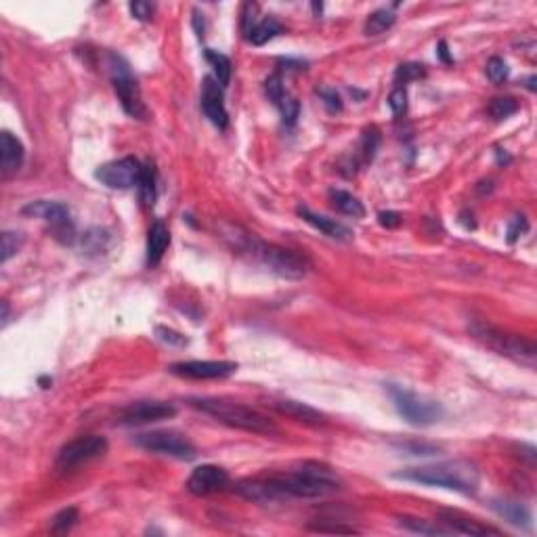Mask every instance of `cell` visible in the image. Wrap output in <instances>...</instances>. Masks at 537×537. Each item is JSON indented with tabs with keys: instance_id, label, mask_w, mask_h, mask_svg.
<instances>
[{
	"instance_id": "obj_1",
	"label": "cell",
	"mask_w": 537,
	"mask_h": 537,
	"mask_svg": "<svg viewBox=\"0 0 537 537\" xmlns=\"http://www.w3.org/2000/svg\"><path fill=\"white\" fill-rule=\"evenodd\" d=\"M224 237L233 244V250L250 254L256 263H261L263 267L279 277L300 279L311 268V263L307 256H303L294 250H286V248L273 246L267 242H261L259 237L244 233L242 229H235L233 233H224Z\"/></svg>"
},
{
	"instance_id": "obj_2",
	"label": "cell",
	"mask_w": 537,
	"mask_h": 537,
	"mask_svg": "<svg viewBox=\"0 0 537 537\" xmlns=\"http://www.w3.org/2000/svg\"><path fill=\"white\" fill-rule=\"evenodd\" d=\"M395 477L420 483V485L443 487V489H451L464 495H474L479 492V483H481L479 468L468 460H449V462L416 466V468L403 470Z\"/></svg>"
},
{
	"instance_id": "obj_3",
	"label": "cell",
	"mask_w": 537,
	"mask_h": 537,
	"mask_svg": "<svg viewBox=\"0 0 537 537\" xmlns=\"http://www.w3.org/2000/svg\"><path fill=\"white\" fill-rule=\"evenodd\" d=\"M275 479L288 499L292 497L315 499V497H325L342 489L340 477L332 468L317 462H305L286 474H275Z\"/></svg>"
},
{
	"instance_id": "obj_4",
	"label": "cell",
	"mask_w": 537,
	"mask_h": 537,
	"mask_svg": "<svg viewBox=\"0 0 537 537\" xmlns=\"http://www.w3.org/2000/svg\"><path fill=\"white\" fill-rule=\"evenodd\" d=\"M191 405L208 416H212L215 420L223 422L231 428H239L246 433H254V435H279V428L268 420L267 416H263L261 411L246 407L242 403L223 401V399H191Z\"/></svg>"
},
{
	"instance_id": "obj_5",
	"label": "cell",
	"mask_w": 537,
	"mask_h": 537,
	"mask_svg": "<svg viewBox=\"0 0 537 537\" xmlns=\"http://www.w3.org/2000/svg\"><path fill=\"white\" fill-rule=\"evenodd\" d=\"M470 332H472V336H474L477 340H481L485 347H489V349H493V351L499 353V355L516 359V361H521V363H527V365H533V363H536V345H533L531 340L523 338V336L504 332V330L495 327L492 323H485V321H472Z\"/></svg>"
},
{
	"instance_id": "obj_6",
	"label": "cell",
	"mask_w": 537,
	"mask_h": 537,
	"mask_svg": "<svg viewBox=\"0 0 537 537\" xmlns=\"http://www.w3.org/2000/svg\"><path fill=\"white\" fill-rule=\"evenodd\" d=\"M109 61V74H112V85H114V90L120 99V105L122 109L131 116V118H136V120H145L147 118V107H145V101L141 97V89H139V82L133 76V70L129 65V61L116 53H109L107 57Z\"/></svg>"
},
{
	"instance_id": "obj_7",
	"label": "cell",
	"mask_w": 537,
	"mask_h": 537,
	"mask_svg": "<svg viewBox=\"0 0 537 537\" xmlns=\"http://www.w3.org/2000/svg\"><path fill=\"white\" fill-rule=\"evenodd\" d=\"M389 395L395 403L397 411L403 416V420H407L411 426H430L439 422L445 413L441 403L424 399L399 384H389Z\"/></svg>"
},
{
	"instance_id": "obj_8",
	"label": "cell",
	"mask_w": 537,
	"mask_h": 537,
	"mask_svg": "<svg viewBox=\"0 0 537 537\" xmlns=\"http://www.w3.org/2000/svg\"><path fill=\"white\" fill-rule=\"evenodd\" d=\"M21 212L28 217L45 219L46 223L50 224V235L57 242H61L63 246H72L76 242V229H74V221H72V212L65 204L38 200V202H30L28 206H23Z\"/></svg>"
},
{
	"instance_id": "obj_9",
	"label": "cell",
	"mask_w": 537,
	"mask_h": 537,
	"mask_svg": "<svg viewBox=\"0 0 537 537\" xmlns=\"http://www.w3.org/2000/svg\"><path fill=\"white\" fill-rule=\"evenodd\" d=\"M134 443L139 448L151 453H160V455H168V457H177V460H193L197 455L195 445L180 433L175 430H151V433H141L134 437Z\"/></svg>"
},
{
	"instance_id": "obj_10",
	"label": "cell",
	"mask_w": 537,
	"mask_h": 537,
	"mask_svg": "<svg viewBox=\"0 0 537 537\" xmlns=\"http://www.w3.org/2000/svg\"><path fill=\"white\" fill-rule=\"evenodd\" d=\"M107 451V441L101 435H85L67 445H63L59 455H57V470H76L82 464H89L92 460L105 455Z\"/></svg>"
},
{
	"instance_id": "obj_11",
	"label": "cell",
	"mask_w": 537,
	"mask_h": 537,
	"mask_svg": "<svg viewBox=\"0 0 537 537\" xmlns=\"http://www.w3.org/2000/svg\"><path fill=\"white\" fill-rule=\"evenodd\" d=\"M141 173H143L141 162L129 156V158L114 160V162L99 166L94 170V179L109 189H131L134 185H139Z\"/></svg>"
},
{
	"instance_id": "obj_12",
	"label": "cell",
	"mask_w": 537,
	"mask_h": 537,
	"mask_svg": "<svg viewBox=\"0 0 537 537\" xmlns=\"http://www.w3.org/2000/svg\"><path fill=\"white\" fill-rule=\"evenodd\" d=\"M177 416V407L166 401H136L126 405L118 411V422L139 426V424H151L160 420H168Z\"/></svg>"
},
{
	"instance_id": "obj_13",
	"label": "cell",
	"mask_w": 537,
	"mask_h": 537,
	"mask_svg": "<svg viewBox=\"0 0 537 537\" xmlns=\"http://www.w3.org/2000/svg\"><path fill=\"white\" fill-rule=\"evenodd\" d=\"M170 374L191 380H217L227 378L237 371V363L233 361H180L168 367Z\"/></svg>"
},
{
	"instance_id": "obj_14",
	"label": "cell",
	"mask_w": 537,
	"mask_h": 537,
	"mask_svg": "<svg viewBox=\"0 0 537 537\" xmlns=\"http://www.w3.org/2000/svg\"><path fill=\"white\" fill-rule=\"evenodd\" d=\"M224 487H229V474L227 470L212 466V464H204L197 466L189 479H187V492L193 495H210V493L223 492Z\"/></svg>"
},
{
	"instance_id": "obj_15",
	"label": "cell",
	"mask_w": 537,
	"mask_h": 537,
	"mask_svg": "<svg viewBox=\"0 0 537 537\" xmlns=\"http://www.w3.org/2000/svg\"><path fill=\"white\" fill-rule=\"evenodd\" d=\"M235 492L244 499L256 501V504H277V501H288L286 493L281 492L279 483L275 477L267 479H246L235 485Z\"/></svg>"
},
{
	"instance_id": "obj_16",
	"label": "cell",
	"mask_w": 537,
	"mask_h": 537,
	"mask_svg": "<svg viewBox=\"0 0 537 537\" xmlns=\"http://www.w3.org/2000/svg\"><path fill=\"white\" fill-rule=\"evenodd\" d=\"M202 112L206 114V118L217 126V129H227L229 124V114L224 107L223 99V87L215 80V78H204L202 85Z\"/></svg>"
},
{
	"instance_id": "obj_17",
	"label": "cell",
	"mask_w": 537,
	"mask_h": 537,
	"mask_svg": "<svg viewBox=\"0 0 537 537\" xmlns=\"http://www.w3.org/2000/svg\"><path fill=\"white\" fill-rule=\"evenodd\" d=\"M439 523L445 525L448 531L462 533V536H499L497 529L487 527V525H483L462 512H455V510H439Z\"/></svg>"
},
{
	"instance_id": "obj_18",
	"label": "cell",
	"mask_w": 537,
	"mask_h": 537,
	"mask_svg": "<svg viewBox=\"0 0 537 537\" xmlns=\"http://www.w3.org/2000/svg\"><path fill=\"white\" fill-rule=\"evenodd\" d=\"M23 158H26L23 143L9 131L0 134V168H2L4 179L13 177L21 168Z\"/></svg>"
},
{
	"instance_id": "obj_19",
	"label": "cell",
	"mask_w": 537,
	"mask_h": 537,
	"mask_svg": "<svg viewBox=\"0 0 537 537\" xmlns=\"http://www.w3.org/2000/svg\"><path fill=\"white\" fill-rule=\"evenodd\" d=\"M298 215L303 217V221H307V223L311 224V227H315L317 231H321L323 235H327V237H332V239L349 242V239L353 237V233H351L349 227L338 223L336 219H327V217H323V215H317L313 210H309L307 206H300V208H298Z\"/></svg>"
},
{
	"instance_id": "obj_20",
	"label": "cell",
	"mask_w": 537,
	"mask_h": 537,
	"mask_svg": "<svg viewBox=\"0 0 537 537\" xmlns=\"http://www.w3.org/2000/svg\"><path fill=\"white\" fill-rule=\"evenodd\" d=\"M275 409L300 424H307V426H323L325 424V416L315 409L311 405L303 401H294V399H283V401L275 403Z\"/></svg>"
},
{
	"instance_id": "obj_21",
	"label": "cell",
	"mask_w": 537,
	"mask_h": 537,
	"mask_svg": "<svg viewBox=\"0 0 537 537\" xmlns=\"http://www.w3.org/2000/svg\"><path fill=\"white\" fill-rule=\"evenodd\" d=\"M168 246H170L168 227L162 221H156L149 227V235H147V265L149 267L160 265V261H162L164 252L168 250Z\"/></svg>"
},
{
	"instance_id": "obj_22",
	"label": "cell",
	"mask_w": 537,
	"mask_h": 537,
	"mask_svg": "<svg viewBox=\"0 0 537 537\" xmlns=\"http://www.w3.org/2000/svg\"><path fill=\"white\" fill-rule=\"evenodd\" d=\"M493 510L501 519H506L510 525H514V527H521V529H529L531 527V514H529V510L523 504H516V501H493Z\"/></svg>"
},
{
	"instance_id": "obj_23",
	"label": "cell",
	"mask_w": 537,
	"mask_h": 537,
	"mask_svg": "<svg viewBox=\"0 0 537 537\" xmlns=\"http://www.w3.org/2000/svg\"><path fill=\"white\" fill-rule=\"evenodd\" d=\"M330 200H332V206L347 215V217H353V219H363L365 217V208L363 204L359 202L357 197L349 191H342V189H332L330 191Z\"/></svg>"
},
{
	"instance_id": "obj_24",
	"label": "cell",
	"mask_w": 537,
	"mask_h": 537,
	"mask_svg": "<svg viewBox=\"0 0 537 537\" xmlns=\"http://www.w3.org/2000/svg\"><path fill=\"white\" fill-rule=\"evenodd\" d=\"M204 57H206V61L212 65L215 80H217V82H219V85L224 89V87L229 85V80H231V72H233L229 57L223 55V53H219V50H215V48H206V50H204Z\"/></svg>"
},
{
	"instance_id": "obj_25",
	"label": "cell",
	"mask_w": 537,
	"mask_h": 537,
	"mask_svg": "<svg viewBox=\"0 0 537 537\" xmlns=\"http://www.w3.org/2000/svg\"><path fill=\"white\" fill-rule=\"evenodd\" d=\"M395 19H397V15H395L391 9H378V11H374V13L367 17L363 32H365L367 36H380L382 32H386V30L393 28Z\"/></svg>"
},
{
	"instance_id": "obj_26",
	"label": "cell",
	"mask_w": 537,
	"mask_h": 537,
	"mask_svg": "<svg viewBox=\"0 0 537 537\" xmlns=\"http://www.w3.org/2000/svg\"><path fill=\"white\" fill-rule=\"evenodd\" d=\"M136 187H139L141 204L145 208L153 206V202H156V168H153V164L143 166V173H141V179H139Z\"/></svg>"
},
{
	"instance_id": "obj_27",
	"label": "cell",
	"mask_w": 537,
	"mask_h": 537,
	"mask_svg": "<svg viewBox=\"0 0 537 537\" xmlns=\"http://www.w3.org/2000/svg\"><path fill=\"white\" fill-rule=\"evenodd\" d=\"M109 246V233L101 227H92L89 229L85 235H82V250L89 254V256H94V254H101L105 252Z\"/></svg>"
},
{
	"instance_id": "obj_28",
	"label": "cell",
	"mask_w": 537,
	"mask_h": 537,
	"mask_svg": "<svg viewBox=\"0 0 537 537\" xmlns=\"http://www.w3.org/2000/svg\"><path fill=\"white\" fill-rule=\"evenodd\" d=\"M399 525L407 531L422 533V536H448L451 533L445 527H439V525H433L424 519H413V516H399Z\"/></svg>"
},
{
	"instance_id": "obj_29",
	"label": "cell",
	"mask_w": 537,
	"mask_h": 537,
	"mask_svg": "<svg viewBox=\"0 0 537 537\" xmlns=\"http://www.w3.org/2000/svg\"><path fill=\"white\" fill-rule=\"evenodd\" d=\"M277 34H281V23L275 17H267L261 23H256V28H254V32L250 36V43L256 46H263L267 45L268 40H273Z\"/></svg>"
},
{
	"instance_id": "obj_30",
	"label": "cell",
	"mask_w": 537,
	"mask_h": 537,
	"mask_svg": "<svg viewBox=\"0 0 537 537\" xmlns=\"http://www.w3.org/2000/svg\"><path fill=\"white\" fill-rule=\"evenodd\" d=\"M487 112H489L493 120L499 122V120H506V118L514 116L519 112V103L512 97H497V99H492Z\"/></svg>"
},
{
	"instance_id": "obj_31",
	"label": "cell",
	"mask_w": 537,
	"mask_h": 537,
	"mask_svg": "<svg viewBox=\"0 0 537 537\" xmlns=\"http://www.w3.org/2000/svg\"><path fill=\"white\" fill-rule=\"evenodd\" d=\"M378 147H380V133H378V129H367L363 136H361V143H359V153H361V158H363V162H371L374 160V156H376V151H378Z\"/></svg>"
},
{
	"instance_id": "obj_32",
	"label": "cell",
	"mask_w": 537,
	"mask_h": 537,
	"mask_svg": "<svg viewBox=\"0 0 537 537\" xmlns=\"http://www.w3.org/2000/svg\"><path fill=\"white\" fill-rule=\"evenodd\" d=\"M80 514H78V508L70 506V508H63L61 512H57L53 516V531L55 533H65L70 531L76 523H78Z\"/></svg>"
},
{
	"instance_id": "obj_33",
	"label": "cell",
	"mask_w": 537,
	"mask_h": 537,
	"mask_svg": "<svg viewBox=\"0 0 537 537\" xmlns=\"http://www.w3.org/2000/svg\"><path fill=\"white\" fill-rule=\"evenodd\" d=\"M424 76H426L424 65H420V63H403V65L397 67L395 80H397V85L401 87V85H407V82L420 80V78H424Z\"/></svg>"
},
{
	"instance_id": "obj_34",
	"label": "cell",
	"mask_w": 537,
	"mask_h": 537,
	"mask_svg": "<svg viewBox=\"0 0 537 537\" xmlns=\"http://www.w3.org/2000/svg\"><path fill=\"white\" fill-rule=\"evenodd\" d=\"M485 72H487V78L492 80L493 85H501V82L508 78V74H510L508 63H506L501 57H492V59L487 61Z\"/></svg>"
},
{
	"instance_id": "obj_35",
	"label": "cell",
	"mask_w": 537,
	"mask_h": 537,
	"mask_svg": "<svg viewBox=\"0 0 537 537\" xmlns=\"http://www.w3.org/2000/svg\"><path fill=\"white\" fill-rule=\"evenodd\" d=\"M256 13H259V4H254V2H246L242 6V32L248 40L256 28Z\"/></svg>"
},
{
	"instance_id": "obj_36",
	"label": "cell",
	"mask_w": 537,
	"mask_h": 537,
	"mask_svg": "<svg viewBox=\"0 0 537 537\" xmlns=\"http://www.w3.org/2000/svg\"><path fill=\"white\" fill-rule=\"evenodd\" d=\"M265 90H267V97L273 101V105H281V101L286 99V90H283V82H281V76L279 74H273L268 76L267 82H265Z\"/></svg>"
},
{
	"instance_id": "obj_37",
	"label": "cell",
	"mask_w": 537,
	"mask_h": 537,
	"mask_svg": "<svg viewBox=\"0 0 537 537\" xmlns=\"http://www.w3.org/2000/svg\"><path fill=\"white\" fill-rule=\"evenodd\" d=\"M279 109H281L283 122H286L288 126H294L296 120H298V116H300V103H298L296 99H292V97L286 94V99L281 101Z\"/></svg>"
},
{
	"instance_id": "obj_38",
	"label": "cell",
	"mask_w": 537,
	"mask_h": 537,
	"mask_svg": "<svg viewBox=\"0 0 537 537\" xmlns=\"http://www.w3.org/2000/svg\"><path fill=\"white\" fill-rule=\"evenodd\" d=\"M23 237L19 233H13V231H4L2 233V263H6L21 246Z\"/></svg>"
},
{
	"instance_id": "obj_39",
	"label": "cell",
	"mask_w": 537,
	"mask_h": 537,
	"mask_svg": "<svg viewBox=\"0 0 537 537\" xmlns=\"http://www.w3.org/2000/svg\"><path fill=\"white\" fill-rule=\"evenodd\" d=\"M389 107H391V112L399 118V116H405V112H407V90L403 89V87H397V89L391 92V97H389Z\"/></svg>"
},
{
	"instance_id": "obj_40",
	"label": "cell",
	"mask_w": 537,
	"mask_h": 537,
	"mask_svg": "<svg viewBox=\"0 0 537 537\" xmlns=\"http://www.w3.org/2000/svg\"><path fill=\"white\" fill-rule=\"evenodd\" d=\"M317 94L323 99V105H325V109H327L330 114H338V112H342V99H340V94H338L336 90L317 89Z\"/></svg>"
},
{
	"instance_id": "obj_41",
	"label": "cell",
	"mask_w": 537,
	"mask_h": 537,
	"mask_svg": "<svg viewBox=\"0 0 537 537\" xmlns=\"http://www.w3.org/2000/svg\"><path fill=\"white\" fill-rule=\"evenodd\" d=\"M153 11H156V6L151 2H143V0L131 2V13L139 21H149L153 17Z\"/></svg>"
},
{
	"instance_id": "obj_42",
	"label": "cell",
	"mask_w": 537,
	"mask_h": 537,
	"mask_svg": "<svg viewBox=\"0 0 537 537\" xmlns=\"http://www.w3.org/2000/svg\"><path fill=\"white\" fill-rule=\"evenodd\" d=\"M156 334H158V338H160L162 342H166V345H173V347H183V345H187V338L180 336L179 332H175V330L156 327Z\"/></svg>"
},
{
	"instance_id": "obj_43",
	"label": "cell",
	"mask_w": 537,
	"mask_h": 537,
	"mask_svg": "<svg viewBox=\"0 0 537 537\" xmlns=\"http://www.w3.org/2000/svg\"><path fill=\"white\" fill-rule=\"evenodd\" d=\"M309 529L315 531V533H359L355 527H347V525H323V523H317V525H309Z\"/></svg>"
},
{
	"instance_id": "obj_44",
	"label": "cell",
	"mask_w": 537,
	"mask_h": 537,
	"mask_svg": "<svg viewBox=\"0 0 537 537\" xmlns=\"http://www.w3.org/2000/svg\"><path fill=\"white\" fill-rule=\"evenodd\" d=\"M527 229H529V224H527V219H525V217H514L512 223L508 224V242L514 244Z\"/></svg>"
},
{
	"instance_id": "obj_45",
	"label": "cell",
	"mask_w": 537,
	"mask_h": 537,
	"mask_svg": "<svg viewBox=\"0 0 537 537\" xmlns=\"http://www.w3.org/2000/svg\"><path fill=\"white\" fill-rule=\"evenodd\" d=\"M401 449L409 451L411 455H430L437 451V445H428V443H403Z\"/></svg>"
},
{
	"instance_id": "obj_46",
	"label": "cell",
	"mask_w": 537,
	"mask_h": 537,
	"mask_svg": "<svg viewBox=\"0 0 537 537\" xmlns=\"http://www.w3.org/2000/svg\"><path fill=\"white\" fill-rule=\"evenodd\" d=\"M378 221H380L382 227H386V229H395V227L401 224V215H399V212H393V210H386V212H380V215H378Z\"/></svg>"
},
{
	"instance_id": "obj_47",
	"label": "cell",
	"mask_w": 537,
	"mask_h": 537,
	"mask_svg": "<svg viewBox=\"0 0 537 537\" xmlns=\"http://www.w3.org/2000/svg\"><path fill=\"white\" fill-rule=\"evenodd\" d=\"M204 15H200V11L195 9L193 11V28H195V32H197V36L202 38L204 36V19H202Z\"/></svg>"
},
{
	"instance_id": "obj_48",
	"label": "cell",
	"mask_w": 537,
	"mask_h": 537,
	"mask_svg": "<svg viewBox=\"0 0 537 537\" xmlns=\"http://www.w3.org/2000/svg\"><path fill=\"white\" fill-rule=\"evenodd\" d=\"M437 48H439V57H441V61H443V63H453V57L449 55V48L445 40H441Z\"/></svg>"
},
{
	"instance_id": "obj_49",
	"label": "cell",
	"mask_w": 537,
	"mask_h": 537,
	"mask_svg": "<svg viewBox=\"0 0 537 537\" xmlns=\"http://www.w3.org/2000/svg\"><path fill=\"white\" fill-rule=\"evenodd\" d=\"M527 87H529V90H536V76H531V78L527 80Z\"/></svg>"
}]
</instances>
